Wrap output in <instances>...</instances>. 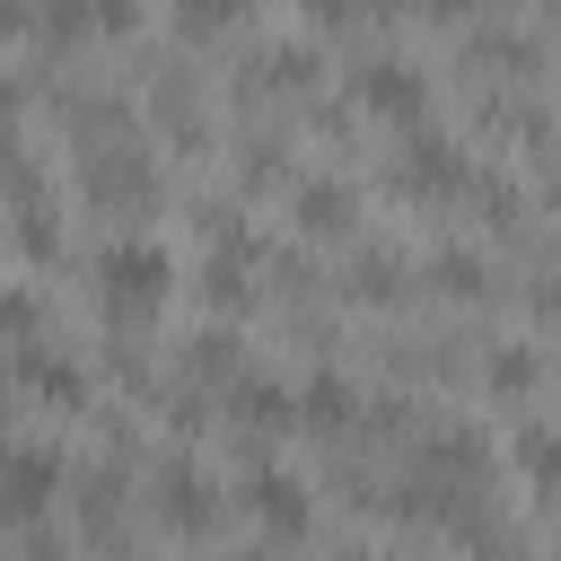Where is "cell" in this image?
<instances>
[{
  "label": "cell",
  "instance_id": "cell-1",
  "mask_svg": "<svg viewBox=\"0 0 561 561\" xmlns=\"http://www.w3.org/2000/svg\"><path fill=\"white\" fill-rule=\"evenodd\" d=\"M88 272H96V307H105V324H131V333H149V316L175 298V254H167L158 237H140V228L105 237Z\"/></svg>",
  "mask_w": 561,
  "mask_h": 561
},
{
  "label": "cell",
  "instance_id": "cell-2",
  "mask_svg": "<svg viewBox=\"0 0 561 561\" xmlns=\"http://www.w3.org/2000/svg\"><path fill=\"white\" fill-rule=\"evenodd\" d=\"M140 508L158 517V535H175V543H210V526H219V508H228V482L175 438V447L149 456V473H140Z\"/></svg>",
  "mask_w": 561,
  "mask_h": 561
},
{
  "label": "cell",
  "instance_id": "cell-3",
  "mask_svg": "<svg viewBox=\"0 0 561 561\" xmlns=\"http://www.w3.org/2000/svg\"><path fill=\"white\" fill-rule=\"evenodd\" d=\"M70 535L79 543H96V552H114L123 543V526H131V508H140V465H131V438L114 430V447L105 456H88V465H70Z\"/></svg>",
  "mask_w": 561,
  "mask_h": 561
},
{
  "label": "cell",
  "instance_id": "cell-4",
  "mask_svg": "<svg viewBox=\"0 0 561 561\" xmlns=\"http://www.w3.org/2000/svg\"><path fill=\"white\" fill-rule=\"evenodd\" d=\"M70 184H79V202L105 210V219H140V210H158V193H167V175H158V158L140 149V131L88 140V149L70 158Z\"/></svg>",
  "mask_w": 561,
  "mask_h": 561
},
{
  "label": "cell",
  "instance_id": "cell-5",
  "mask_svg": "<svg viewBox=\"0 0 561 561\" xmlns=\"http://www.w3.org/2000/svg\"><path fill=\"white\" fill-rule=\"evenodd\" d=\"M465 184H473V158H465V140L456 131H438V123H403L394 131V149H386V193L394 202H465Z\"/></svg>",
  "mask_w": 561,
  "mask_h": 561
},
{
  "label": "cell",
  "instance_id": "cell-6",
  "mask_svg": "<svg viewBox=\"0 0 561 561\" xmlns=\"http://www.w3.org/2000/svg\"><path fill=\"white\" fill-rule=\"evenodd\" d=\"M70 491V456L53 438H0V526H44Z\"/></svg>",
  "mask_w": 561,
  "mask_h": 561
},
{
  "label": "cell",
  "instance_id": "cell-7",
  "mask_svg": "<svg viewBox=\"0 0 561 561\" xmlns=\"http://www.w3.org/2000/svg\"><path fill=\"white\" fill-rule=\"evenodd\" d=\"M351 105L359 114H377V123H430V70H421V53H403V44H368L359 61H351Z\"/></svg>",
  "mask_w": 561,
  "mask_h": 561
},
{
  "label": "cell",
  "instance_id": "cell-8",
  "mask_svg": "<svg viewBox=\"0 0 561 561\" xmlns=\"http://www.w3.org/2000/svg\"><path fill=\"white\" fill-rule=\"evenodd\" d=\"M254 526H263V543H307L316 535V491H307V473H289V465H272V456H245V473H237V491H228Z\"/></svg>",
  "mask_w": 561,
  "mask_h": 561
},
{
  "label": "cell",
  "instance_id": "cell-9",
  "mask_svg": "<svg viewBox=\"0 0 561 561\" xmlns=\"http://www.w3.org/2000/svg\"><path fill=\"white\" fill-rule=\"evenodd\" d=\"M351 307H377V316H394V307H412L421 298V263L403 254V245H386V237H351L342 245V280H333Z\"/></svg>",
  "mask_w": 561,
  "mask_h": 561
},
{
  "label": "cell",
  "instance_id": "cell-10",
  "mask_svg": "<svg viewBox=\"0 0 561 561\" xmlns=\"http://www.w3.org/2000/svg\"><path fill=\"white\" fill-rule=\"evenodd\" d=\"M219 421L245 438V456H263L272 430H298V394H289V377H272V368L245 359V368L219 386Z\"/></svg>",
  "mask_w": 561,
  "mask_h": 561
},
{
  "label": "cell",
  "instance_id": "cell-11",
  "mask_svg": "<svg viewBox=\"0 0 561 561\" xmlns=\"http://www.w3.org/2000/svg\"><path fill=\"white\" fill-rule=\"evenodd\" d=\"M9 394L44 403V412H79V403L96 394V377H88V359H70L61 342H18V351H9Z\"/></svg>",
  "mask_w": 561,
  "mask_h": 561
},
{
  "label": "cell",
  "instance_id": "cell-12",
  "mask_svg": "<svg viewBox=\"0 0 561 561\" xmlns=\"http://www.w3.org/2000/svg\"><path fill=\"white\" fill-rule=\"evenodd\" d=\"M289 394H298V430H316V438H359V403H368V386L351 377V368H333V359H316L307 377H289Z\"/></svg>",
  "mask_w": 561,
  "mask_h": 561
},
{
  "label": "cell",
  "instance_id": "cell-13",
  "mask_svg": "<svg viewBox=\"0 0 561 561\" xmlns=\"http://www.w3.org/2000/svg\"><path fill=\"white\" fill-rule=\"evenodd\" d=\"M289 228L307 245H351L359 237V184L351 175H298L289 184Z\"/></svg>",
  "mask_w": 561,
  "mask_h": 561
},
{
  "label": "cell",
  "instance_id": "cell-14",
  "mask_svg": "<svg viewBox=\"0 0 561 561\" xmlns=\"http://www.w3.org/2000/svg\"><path fill=\"white\" fill-rule=\"evenodd\" d=\"M140 114H149V123H158L167 140H184V149H202V140H210V79L175 61V70H158V79L140 88Z\"/></svg>",
  "mask_w": 561,
  "mask_h": 561
},
{
  "label": "cell",
  "instance_id": "cell-15",
  "mask_svg": "<svg viewBox=\"0 0 561 561\" xmlns=\"http://www.w3.org/2000/svg\"><path fill=\"white\" fill-rule=\"evenodd\" d=\"M421 289H438L447 307H482V298H500V254H491V245L447 237V245H430V254H421Z\"/></svg>",
  "mask_w": 561,
  "mask_h": 561
},
{
  "label": "cell",
  "instance_id": "cell-16",
  "mask_svg": "<svg viewBox=\"0 0 561 561\" xmlns=\"http://www.w3.org/2000/svg\"><path fill=\"white\" fill-rule=\"evenodd\" d=\"M473 377H482V394H500V403H535V394H543V377H552V359H543V342L500 333V342H482Z\"/></svg>",
  "mask_w": 561,
  "mask_h": 561
},
{
  "label": "cell",
  "instance_id": "cell-17",
  "mask_svg": "<svg viewBox=\"0 0 561 561\" xmlns=\"http://www.w3.org/2000/svg\"><path fill=\"white\" fill-rule=\"evenodd\" d=\"M237 368H245V342H237V324H228V316L193 324V333H184V351H175V377H184V386H202L210 403H219V386H228Z\"/></svg>",
  "mask_w": 561,
  "mask_h": 561
},
{
  "label": "cell",
  "instance_id": "cell-18",
  "mask_svg": "<svg viewBox=\"0 0 561 561\" xmlns=\"http://www.w3.org/2000/svg\"><path fill=\"white\" fill-rule=\"evenodd\" d=\"M465 70H482V79H535V70H543V35L491 18V26L465 35Z\"/></svg>",
  "mask_w": 561,
  "mask_h": 561
},
{
  "label": "cell",
  "instance_id": "cell-19",
  "mask_svg": "<svg viewBox=\"0 0 561 561\" xmlns=\"http://www.w3.org/2000/svg\"><path fill=\"white\" fill-rule=\"evenodd\" d=\"M193 289H202V307L228 316V324L263 298V289H254V254H202V280H193Z\"/></svg>",
  "mask_w": 561,
  "mask_h": 561
},
{
  "label": "cell",
  "instance_id": "cell-20",
  "mask_svg": "<svg viewBox=\"0 0 561 561\" xmlns=\"http://www.w3.org/2000/svg\"><path fill=\"white\" fill-rule=\"evenodd\" d=\"M508 456H517V473H526L543 500H561V430H552V421H517Z\"/></svg>",
  "mask_w": 561,
  "mask_h": 561
},
{
  "label": "cell",
  "instance_id": "cell-21",
  "mask_svg": "<svg viewBox=\"0 0 561 561\" xmlns=\"http://www.w3.org/2000/svg\"><path fill=\"white\" fill-rule=\"evenodd\" d=\"M237 184H245V193H272V184H298V175H289V140H272V131L254 123V131L237 140Z\"/></svg>",
  "mask_w": 561,
  "mask_h": 561
},
{
  "label": "cell",
  "instance_id": "cell-22",
  "mask_svg": "<svg viewBox=\"0 0 561 561\" xmlns=\"http://www.w3.org/2000/svg\"><path fill=\"white\" fill-rule=\"evenodd\" d=\"M465 202H473V219H482V228H500V237H508V228L526 219V184H517V175H500V167H491V175L473 167V184H465Z\"/></svg>",
  "mask_w": 561,
  "mask_h": 561
},
{
  "label": "cell",
  "instance_id": "cell-23",
  "mask_svg": "<svg viewBox=\"0 0 561 561\" xmlns=\"http://www.w3.org/2000/svg\"><path fill=\"white\" fill-rule=\"evenodd\" d=\"M245 9H254V0H167V18H175V35H184V44L245 26Z\"/></svg>",
  "mask_w": 561,
  "mask_h": 561
},
{
  "label": "cell",
  "instance_id": "cell-24",
  "mask_svg": "<svg viewBox=\"0 0 561 561\" xmlns=\"http://www.w3.org/2000/svg\"><path fill=\"white\" fill-rule=\"evenodd\" d=\"M9 237H18V254H26V263H61V254H70V237H61L53 202H44V210H9Z\"/></svg>",
  "mask_w": 561,
  "mask_h": 561
},
{
  "label": "cell",
  "instance_id": "cell-25",
  "mask_svg": "<svg viewBox=\"0 0 561 561\" xmlns=\"http://www.w3.org/2000/svg\"><path fill=\"white\" fill-rule=\"evenodd\" d=\"M0 342H44V298L35 289H0Z\"/></svg>",
  "mask_w": 561,
  "mask_h": 561
},
{
  "label": "cell",
  "instance_id": "cell-26",
  "mask_svg": "<svg viewBox=\"0 0 561 561\" xmlns=\"http://www.w3.org/2000/svg\"><path fill=\"white\" fill-rule=\"evenodd\" d=\"M298 18H307V26H324V35H342V26H377V18H386V0H298Z\"/></svg>",
  "mask_w": 561,
  "mask_h": 561
},
{
  "label": "cell",
  "instance_id": "cell-27",
  "mask_svg": "<svg viewBox=\"0 0 561 561\" xmlns=\"http://www.w3.org/2000/svg\"><path fill=\"white\" fill-rule=\"evenodd\" d=\"M140 9H149V0H88V26H96V35H131Z\"/></svg>",
  "mask_w": 561,
  "mask_h": 561
},
{
  "label": "cell",
  "instance_id": "cell-28",
  "mask_svg": "<svg viewBox=\"0 0 561 561\" xmlns=\"http://www.w3.org/2000/svg\"><path fill=\"white\" fill-rule=\"evenodd\" d=\"M430 18H482V9H500V0H421Z\"/></svg>",
  "mask_w": 561,
  "mask_h": 561
},
{
  "label": "cell",
  "instance_id": "cell-29",
  "mask_svg": "<svg viewBox=\"0 0 561 561\" xmlns=\"http://www.w3.org/2000/svg\"><path fill=\"white\" fill-rule=\"evenodd\" d=\"M543 202H552V210H561V140H552V149H543Z\"/></svg>",
  "mask_w": 561,
  "mask_h": 561
},
{
  "label": "cell",
  "instance_id": "cell-30",
  "mask_svg": "<svg viewBox=\"0 0 561 561\" xmlns=\"http://www.w3.org/2000/svg\"><path fill=\"white\" fill-rule=\"evenodd\" d=\"M228 561H289V543H237Z\"/></svg>",
  "mask_w": 561,
  "mask_h": 561
},
{
  "label": "cell",
  "instance_id": "cell-31",
  "mask_svg": "<svg viewBox=\"0 0 561 561\" xmlns=\"http://www.w3.org/2000/svg\"><path fill=\"white\" fill-rule=\"evenodd\" d=\"M0 412H9V368H0Z\"/></svg>",
  "mask_w": 561,
  "mask_h": 561
},
{
  "label": "cell",
  "instance_id": "cell-32",
  "mask_svg": "<svg viewBox=\"0 0 561 561\" xmlns=\"http://www.w3.org/2000/svg\"><path fill=\"white\" fill-rule=\"evenodd\" d=\"M552 561H561V526H552Z\"/></svg>",
  "mask_w": 561,
  "mask_h": 561
}]
</instances>
